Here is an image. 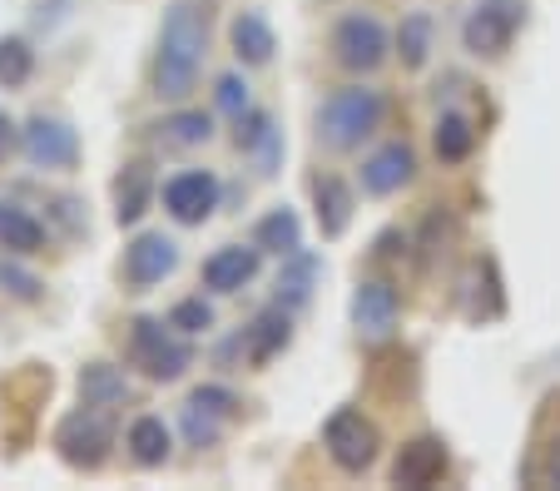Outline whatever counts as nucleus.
<instances>
[{
	"label": "nucleus",
	"mask_w": 560,
	"mask_h": 491,
	"mask_svg": "<svg viewBox=\"0 0 560 491\" xmlns=\"http://www.w3.org/2000/svg\"><path fill=\"white\" fill-rule=\"evenodd\" d=\"M149 199H154V174H149V164H125V174L115 179V219L119 224H139L149 209Z\"/></svg>",
	"instance_id": "6ab92c4d"
},
{
	"label": "nucleus",
	"mask_w": 560,
	"mask_h": 491,
	"mask_svg": "<svg viewBox=\"0 0 560 491\" xmlns=\"http://www.w3.org/2000/svg\"><path fill=\"white\" fill-rule=\"evenodd\" d=\"M288 338H293V328H288V308L278 303V308L258 313L254 328H248V358H254V363H268L273 353L288 348Z\"/></svg>",
	"instance_id": "412c9836"
},
{
	"label": "nucleus",
	"mask_w": 560,
	"mask_h": 491,
	"mask_svg": "<svg viewBox=\"0 0 560 491\" xmlns=\"http://www.w3.org/2000/svg\"><path fill=\"white\" fill-rule=\"evenodd\" d=\"M258 264H264V248L258 244H229L203 264V283H209L213 293H238L258 278Z\"/></svg>",
	"instance_id": "f8f14e48"
},
{
	"label": "nucleus",
	"mask_w": 560,
	"mask_h": 491,
	"mask_svg": "<svg viewBox=\"0 0 560 491\" xmlns=\"http://www.w3.org/2000/svg\"><path fill=\"white\" fill-rule=\"evenodd\" d=\"M109 447H115V422H109L105 407H80V412H70L55 428V452H60L70 467H85L95 471L100 461L109 457Z\"/></svg>",
	"instance_id": "20e7f679"
},
{
	"label": "nucleus",
	"mask_w": 560,
	"mask_h": 491,
	"mask_svg": "<svg viewBox=\"0 0 560 491\" xmlns=\"http://www.w3.org/2000/svg\"><path fill=\"white\" fill-rule=\"evenodd\" d=\"M219 109H229L233 119L248 109V85H244L238 75H223V80H219Z\"/></svg>",
	"instance_id": "473e14b6"
},
{
	"label": "nucleus",
	"mask_w": 560,
	"mask_h": 491,
	"mask_svg": "<svg viewBox=\"0 0 560 491\" xmlns=\"http://www.w3.org/2000/svg\"><path fill=\"white\" fill-rule=\"evenodd\" d=\"M323 442H328V457L338 461L342 471H368L382 447L377 428H372L358 407H338V412L328 417V428H323Z\"/></svg>",
	"instance_id": "423d86ee"
},
{
	"label": "nucleus",
	"mask_w": 560,
	"mask_h": 491,
	"mask_svg": "<svg viewBox=\"0 0 560 491\" xmlns=\"http://www.w3.org/2000/svg\"><path fill=\"white\" fill-rule=\"evenodd\" d=\"M129 457L139 467H164L170 461V428H164V417H135V428H129Z\"/></svg>",
	"instance_id": "4be33fe9"
},
{
	"label": "nucleus",
	"mask_w": 560,
	"mask_h": 491,
	"mask_svg": "<svg viewBox=\"0 0 560 491\" xmlns=\"http://www.w3.org/2000/svg\"><path fill=\"white\" fill-rule=\"evenodd\" d=\"M476 150V129L462 115H442L436 119V160L442 164H462Z\"/></svg>",
	"instance_id": "a878e982"
},
{
	"label": "nucleus",
	"mask_w": 560,
	"mask_h": 491,
	"mask_svg": "<svg viewBox=\"0 0 560 491\" xmlns=\"http://www.w3.org/2000/svg\"><path fill=\"white\" fill-rule=\"evenodd\" d=\"M164 135H170L174 144H203V139L213 135V125L203 109H179L174 119H164Z\"/></svg>",
	"instance_id": "c85d7f7f"
},
{
	"label": "nucleus",
	"mask_w": 560,
	"mask_h": 491,
	"mask_svg": "<svg viewBox=\"0 0 560 491\" xmlns=\"http://www.w3.org/2000/svg\"><path fill=\"white\" fill-rule=\"evenodd\" d=\"M80 397H85L90 407L115 412V407L129 402V377L119 373L115 363H85V367H80Z\"/></svg>",
	"instance_id": "a211bd4d"
},
{
	"label": "nucleus",
	"mask_w": 560,
	"mask_h": 491,
	"mask_svg": "<svg viewBox=\"0 0 560 491\" xmlns=\"http://www.w3.org/2000/svg\"><path fill=\"white\" fill-rule=\"evenodd\" d=\"M387 55H392V35L382 31L377 15L352 11L332 25V60H338L342 70H352V75H372Z\"/></svg>",
	"instance_id": "39448f33"
},
{
	"label": "nucleus",
	"mask_w": 560,
	"mask_h": 491,
	"mask_svg": "<svg viewBox=\"0 0 560 491\" xmlns=\"http://www.w3.org/2000/svg\"><path fill=\"white\" fill-rule=\"evenodd\" d=\"M189 402H199V407H213V412H223V417H233V412H238V397H233L229 393V387H194V393H189Z\"/></svg>",
	"instance_id": "2f4dec72"
},
{
	"label": "nucleus",
	"mask_w": 560,
	"mask_h": 491,
	"mask_svg": "<svg viewBox=\"0 0 560 491\" xmlns=\"http://www.w3.org/2000/svg\"><path fill=\"white\" fill-rule=\"evenodd\" d=\"M521 15L511 11V5H481V11H471V21L462 25V40L471 55H487V60H497V55L511 50V35H516Z\"/></svg>",
	"instance_id": "9b49d317"
},
{
	"label": "nucleus",
	"mask_w": 560,
	"mask_h": 491,
	"mask_svg": "<svg viewBox=\"0 0 560 491\" xmlns=\"http://www.w3.org/2000/svg\"><path fill=\"white\" fill-rule=\"evenodd\" d=\"M0 248L15 258H31L45 248V224L31 214V209H21V203L0 199Z\"/></svg>",
	"instance_id": "dca6fc26"
},
{
	"label": "nucleus",
	"mask_w": 560,
	"mask_h": 491,
	"mask_svg": "<svg viewBox=\"0 0 560 491\" xmlns=\"http://www.w3.org/2000/svg\"><path fill=\"white\" fill-rule=\"evenodd\" d=\"M179 268V244L164 234H139L125 248V283L129 289H154Z\"/></svg>",
	"instance_id": "1a4fd4ad"
},
{
	"label": "nucleus",
	"mask_w": 560,
	"mask_h": 491,
	"mask_svg": "<svg viewBox=\"0 0 560 491\" xmlns=\"http://www.w3.org/2000/svg\"><path fill=\"white\" fill-rule=\"evenodd\" d=\"M397 313H402V303H397V289H392V283H382V278L358 283V293H352V328H358V338H368V342L392 338Z\"/></svg>",
	"instance_id": "6e6552de"
},
{
	"label": "nucleus",
	"mask_w": 560,
	"mask_h": 491,
	"mask_svg": "<svg viewBox=\"0 0 560 491\" xmlns=\"http://www.w3.org/2000/svg\"><path fill=\"white\" fill-rule=\"evenodd\" d=\"M412 174H417L412 144L392 139V144H382V150L362 164V189H368V194H397L402 184H412Z\"/></svg>",
	"instance_id": "ddd939ff"
},
{
	"label": "nucleus",
	"mask_w": 560,
	"mask_h": 491,
	"mask_svg": "<svg viewBox=\"0 0 560 491\" xmlns=\"http://www.w3.org/2000/svg\"><path fill=\"white\" fill-rule=\"evenodd\" d=\"M129 353H135V363L144 367L154 383H174V377H184V367L194 363L179 328H174V323H159V318H135V328H129Z\"/></svg>",
	"instance_id": "7ed1b4c3"
},
{
	"label": "nucleus",
	"mask_w": 560,
	"mask_h": 491,
	"mask_svg": "<svg viewBox=\"0 0 560 491\" xmlns=\"http://www.w3.org/2000/svg\"><path fill=\"white\" fill-rule=\"evenodd\" d=\"M382 109H387L382 90H372V85L338 90V95H328L323 109H317V139L328 150H358L362 139L382 125Z\"/></svg>",
	"instance_id": "f03ea898"
},
{
	"label": "nucleus",
	"mask_w": 560,
	"mask_h": 491,
	"mask_svg": "<svg viewBox=\"0 0 560 491\" xmlns=\"http://www.w3.org/2000/svg\"><path fill=\"white\" fill-rule=\"evenodd\" d=\"M313 278H317V258L313 254H288L283 258V273H278V303L283 308H303L307 293H313Z\"/></svg>",
	"instance_id": "b1692460"
},
{
	"label": "nucleus",
	"mask_w": 560,
	"mask_h": 491,
	"mask_svg": "<svg viewBox=\"0 0 560 491\" xmlns=\"http://www.w3.org/2000/svg\"><path fill=\"white\" fill-rule=\"evenodd\" d=\"M0 289L15 293V299H25V303H35L40 299V278L25 273V268H15V264H0Z\"/></svg>",
	"instance_id": "7c9ffc66"
},
{
	"label": "nucleus",
	"mask_w": 560,
	"mask_h": 491,
	"mask_svg": "<svg viewBox=\"0 0 560 491\" xmlns=\"http://www.w3.org/2000/svg\"><path fill=\"white\" fill-rule=\"evenodd\" d=\"M397 55H402L407 70H422L427 55H432V15L427 11H412L397 31Z\"/></svg>",
	"instance_id": "393cba45"
},
{
	"label": "nucleus",
	"mask_w": 560,
	"mask_h": 491,
	"mask_svg": "<svg viewBox=\"0 0 560 491\" xmlns=\"http://www.w3.org/2000/svg\"><path fill=\"white\" fill-rule=\"evenodd\" d=\"M209 5L213 0H170L164 25L154 45V95L159 100H189L203 75L209 55Z\"/></svg>",
	"instance_id": "f257e3e1"
},
{
	"label": "nucleus",
	"mask_w": 560,
	"mask_h": 491,
	"mask_svg": "<svg viewBox=\"0 0 560 491\" xmlns=\"http://www.w3.org/2000/svg\"><path fill=\"white\" fill-rule=\"evenodd\" d=\"M21 144H25V129H21V125H15V119H11V115H5V109H0V164L11 160V154H15V150H21Z\"/></svg>",
	"instance_id": "72a5a7b5"
},
{
	"label": "nucleus",
	"mask_w": 560,
	"mask_h": 491,
	"mask_svg": "<svg viewBox=\"0 0 560 491\" xmlns=\"http://www.w3.org/2000/svg\"><path fill=\"white\" fill-rule=\"evenodd\" d=\"M219 203V179L209 169H184L164 184V209H170L179 224H203Z\"/></svg>",
	"instance_id": "9d476101"
},
{
	"label": "nucleus",
	"mask_w": 560,
	"mask_h": 491,
	"mask_svg": "<svg viewBox=\"0 0 560 491\" xmlns=\"http://www.w3.org/2000/svg\"><path fill=\"white\" fill-rule=\"evenodd\" d=\"M442 471H446V447L436 437L407 442V447L397 452V461H392V481H397V487H412V491L442 481Z\"/></svg>",
	"instance_id": "4468645a"
},
{
	"label": "nucleus",
	"mask_w": 560,
	"mask_h": 491,
	"mask_svg": "<svg viewBox=\"0 0 560 491\" xmlns=\"http://www.w3.org/2000/svg\"><path fill=\"white\" fill-rule=\"evenodd\" d=\"M229 45H233V55H238L244 65H268L273 60V50H278V35L258 11H244V15H233Z\"/></svg>",
	"instance_id": "f3484780"
},
{
	"label": "nucleus",
	"mask_w": 560,
	"mask_h": 491,
	"mask_svg": "<svg viewBox=\"0 0 560 491\" xmlns=\"http://www.w3.org/2000/svg\"><path fill=\"white\" fill-rule=\"evenodd\" d=\"M238 150L258 164V174H273L278 160H283V139H278L273 115H264V109H244V115H238Z\"/></svg>",
	"instance_id": "2eb2a0df"
},
{
	"label": "nucleus",
	"mask_w": 560,
	"mask_h": 491,
	"mask_svg": "<svg viewBox=\"0 0 560 491\" xmlns=\"http://www.w3.org/2000/svg\"><path fill=\"white\" fill-rule=\"evenodd\" d=\"M170 323H174L179 332H209V328H213V308H209L203 299H184L179 308L170 313Z\"/></svg>",
	"instance_id": "c756f323"
},
{
	"label": "nucleus",
	"mask_w": 560,
	"mask_h": 491,
	"mask_svg": "<svg viewBox=\"0 0 560 491\" xmlns=\"http://www.w3.org/2000/svg\"><path fill=\"white\" fill-rule=\"evenodd\" d=\"M31 75H35L31 40H21V35H5V40H0V85H5V90H21Z\"/></svg>",
	"instance_id": "bb28decb"
},
{
	"label": "nucleus",
	"mask_w": 560,
	"mask_h": 491,
	"mask_svg": "<svg viewBox=\"0 0 560 491\" xmlns=\"http://www.w3.org/2000/svg\"><path fill=\"white\" fill-rule=\"evenodd\" d=\"M223 422L229 417L213 412V407H199V402H184V437L194 442V447H213L223 432Z\"/></svg>",
	"instance_id": "cd10ccee"
},
{
	"label": "nucleus",
	"mask_w": 560,
	"mask_h": 491,
	"mask_svg": "<svg viewBox=\"0 0 560 491\" xmlns=\"http://www.w3.org/2000/svg\"><path fill=\"white\" fill-rule=\"evenodd\" d=\"M313 199H317V224H323V234L338 238L342 229L352 224V189L338 174H323V179H313Z\"/></svg>",
	"instance_id": "aec40b11"
},
{
	"label": "nucleus",
	"mask_w": 560,
	"mask_h": 491,
	"mask_svg": "<svg viewBox=\"0 0 560 491\" xmlns=\"http://www.w3.org/2000/svg\"><path fill=\"white\" fill-rule=\"evenodd\" d=\"M254 244L264 248V254H283L288 258V254L303 248V224H298L293 209H273V214L254 229Z\"/></svg>",
	"instance_id": "5701e85b"
},
{
	"label": "nucleus",
	"mask_w": 560,
	"mask_h": 491,
	"mask_svg": "<svg viewBox=\"0 0 560 491\" xmlns=\"http://www.w3.org/2000/svg\"><path fill=\"white\" fill-rule=\"evenodd\" d=\"M21 150L35 169H74V164H80V135L55 115H35L31 125H25Z\"/></svg>",
	"instance_id": "0eeeda50"
}]
</instances>
